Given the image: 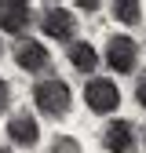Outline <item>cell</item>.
<instances>
[{
    "instance_id": "cell-1",
    "label": "cell",
    "mask_w": 146,
    "mask_h": 153,
    "mask_svg": "<svg viewBox=\"0 0 146 153\" xmlns=\"http://www.w3.org/2000/svg\"><path fill=\"white\" fill-rule=\"evenodd\" d=\"M33 106H36V113L59 120V117H66V113L73 109V91H69V84L62 80V76L36 80L33 84Z\"/></svg>"
},
{
    "instance_id": "cell-2",
    "label": "cell",
    "mask_w": 146,
    "mask_h": 153,
    "mask_svg": "<svg viewBox=\"0 0 146 153\" xmlns=\"http://www.w3.org/2000/svg\"><path fill=\"white\" fill-rule=\"evenodd\" d=\"M77 11L73 7H62V4H48L40 11V29L44 36H51V40H59V44H73L77 40Z\"/></svg>"
},
{
    "instance_id": "cell-3",
    "label": "cell",
    "mask_w": 146,
    "mask_h": 153,
    "mask_svg": "<svg viewBox=\"0 0 146 153\" xmlns=\"http://www.w3.org/2000/svg\"><path fill=\"white\" fill-rule=\"evenodd\" d=\"M84 106L91 113H99V117H110L113 109H121L117 80H110V76H91V80L84 84Z\"/></svg>"
},
{
    "instance_id": "cell-4",
    "label": "cell",
    "mask_w": 146,
    "mask_h": 153,
    "mask_svg": "<svg viewBox=\"0 0 146 153\" xmlns=\"http://www.w3.org/2000/svg\"><path fill=\"white\" fill-rule=\"evenodd\" d=\"M102 59H106V66L113 73H135L139 69V44L128 33H113L106 40V55Z\"/></svg>"
},
{
    "instance_id": "cell-5",
    "label": "cell",
    "mask_w": 146,
    "mask_h": 153,
    "mask_svg": "<svg viewBox=\"0 0 146 153\" xmlns=\"http://www.w3.org/2000/svg\"><path fill=\"white\" fill-rule=\"evenodd\" d=\"M15 66L22 73H48L51 69V51L44 40H33V36H18V44L11 51Z\"/></svg>"
},
{
    "instance_id": "cell-6",
    "label": "cell",
    "mask_w": 146,
    "mask_h": 153,
    "mask_svg": "<svg viewBox=\"0 0 146 153\" xmlns=\"http://www.w3.org/2000/svg\"><path fill=\"white\" fill-rule=\"evenodd\" d=\"M135 124L124 120V117H113L106 128H102V149L106 153H132L135 149Z\"/></svg>"
},
{
    "instance_id": "cell-7",
    "label": "cell",
    "mask_w": 146,
    "mask_h": 153,
    "mask_svg": "<svg viewBox=\"0 0 146 153\" xmlns=\"http://www.w3.org/2000/svg\"><path fill=\"white\" fill-rule=\"evenodd\" d=\"M7 139L15 146H22V149H33L36 142H40V120L33 117V113H11V120H7Z\"/></svg>"
},
{
    "instance_id": "cell-8",
    "label": "cell",
    "mask_w": 146,
    "mask_h": 153,
    "mask_svg": "<svg viewBox=\"0 0 146 153\" xmlns=\"http://www.w3.org/2000/svg\"><path fill=\"white\" fill-rule=\"evenodd\" d=\"M29 26H33V7L29 4H22V0H4L0 4V29L4 33L22 36Z\"/></svg>"
},
{
    "instance_id": "cell-9",
    "label": "cell",
    "mask_w": 146,
    "mask_h": 153,
    "mask_svg": "<svg viewBox=\"0 0 146 153\" xmlns=\"http://www.w3.org/2000/svg\"><path fill=\"white\" fill-rule=\"evenodd\" d=\"M66 59H69V66L77 69V73H84V76H95L99 51H95V44H91V40H73V44H69V51H66Z\"/></svg>"
},
{
    "instance_id": "cell-10",
    "label": "cell",
    "mask_w": 146,
    "mask_h": 153,
    "mask_svg": "<svg viewBox=\"0 0 146 153\" xmlns=\"http://www.w3.org/2000/svg\"><path fill=\"white\" fill-rule=\"evenodd\" d=\"M110 11H113V18H117L121 26H139V22H146L139 0H117V4H110Z\"/></svg>"
},
{
    "instance_id": "cell-11",
    "label": "cell",
    "mask_w": 146,
    "mask_h": 153,
    "mask_svg": "<svg viewBox=\"0 0 146 153\" xmlns=\"http://www.w3.org/2000/svg\"><path fill=\"white\" fill-rule=\"evenodd\" d=\"M48 153H84V146L73 139V135H59V139L51 142V149H48Z\"/></svg>"
},
{
    "instance_id": "cell-12",
    "label": "cell",
    "mask_w": 146,
    "mask_h": 153,
    "mask_svg": "<svg viewBox=\"0 0 146 153\" xmlns=\"http://www.w3.org/2000/svg\"><path fill=\"white\" fill-rule=\"evenodd\" d=\"M7 109H11V84L0 76V117H4Z\"/></svg>"
},
{
    "instance_id": "cell-13",
    "label": "cell",
    "mask_w": 146,
    "mask_h": 153,
    "mask_svg": "<svg viewBox=\"0 0 146 153\" xmlns=\"http://www.w3.org/2000/svg\"><path fill=\"white\" fill-rule=\"evenodd\" d=\"M135 102L146 109V69L139 73V80H135Z\"/></svg>"
},
{
    "instance_id": "cell-14",
    "label": "cell",
    "mask_w": 146,
    "mask_h": 153,
    "mask_svg": "<svg viewBox=\"0 0 146 153\" xmlns=\"http://www.w3.org/2000/svg\"><path fill=\"white\" fill-rule=\"evenodd\" d=\"M77 7H80V11H91V15L99 11V4H95V0H84V4H77Z\"/></svg>"
},
{
    "instance_id": "cell-15",
    "label": "cell",
    "mask_w": 146,
    "mask_h": 153,
    "mask_svg": "<svg viewBox=\"0 0 146 153\" xmlns=\"http://www.w3.org/2000/svg\"><path fill=\"white\" fill-rule=\"evenodd\" d=\"M0 153H15V149H7V146H0Z\"/></svg>"
},
{
    "instance_id": "cell-16",
    "label": "cell",
    "mask_w": 146,
    "mask_h": 153,
    "mask_svg": "<svg viewBox=\"0 0 146 153\" xmlns=\"http://www.w3.org/2000/svg\"><path fill=\"white\" fill-rule=\"evenodd\" d=\"M142 142H146V128H142Z\"/></svg>"
}]
</instances>
